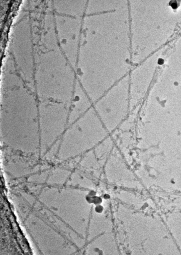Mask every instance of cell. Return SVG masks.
<instances>
[{
  "instance_id": "5",
  "label": "cell",
  "mask_w": 181,
  "mask_h": 255,
  "mask_svg": "<svg viewBox=\"0 0 181 255\" xmlns=\"http://www.w3.org/2000/svg\"><path fill=\"white\" fill-rule=\"evenodd\" d=\"M164 61L162 59H159L158 61V64H162L164 63Z\"/></svg>"
},
{
  "instance_id": "2",
  "label": "cell",
  "mask_w": 181,
  "mask_h": 255,
  "mask_svg": "<svg viewBox=\"0 0 181 255\" xmlns=\"http://www.w3.org/2000/svg\"><path fill=\"white\" fill-rule=\"evenodd\" d=\"M123 79L111 87L93 105L96 113L110 134L118 129L127 113L126 100L122 96Z\"/></svg>"
},
{
  "instance_id": "3",
  "label": "cell",
  "mask_w": 181,
  "mask_h": 255,
  "mask_svg": "<svg viewBox=\"0 0 181 255\" xmlns=\"http://www.w3.org/2000/svg\"><path fill=\"white\" fill-rule=\"evenodd\" d=\"M93 105L79 81L76 80L70 109L68 126L83 115Z\"/></svg>"
},
{
  "instance_id": "1",
  "label": "cell",
  "mask_w": 181,
  "mask_h": 255,
  "mask_svg": "<svg viewBox=\"0 0 181 255\" xmlns=\"http://www.w3.org/2000/svg\"><path fill=\"white\" fill-rule=\"evenodd\" d=\"M110 135L93 106L68 126L61 137L62 152H79L95 147Z\"/></svg>"
},
{
  "instance_id": "4",
  "label": "cell",
  "mask_w": 181,
  "mask_h": 255,
  "mask_svg": "<svg viewBox=\"0 0 181 255\" xmlns=\"http://www.w3.org/2000/svg\"><path fill=\"white\" fill-rule=\"evenodd\" d=\"M171 5L174 8H177V4L175 2H172L171 3Z\"/></svg>"
}]
</instances>
